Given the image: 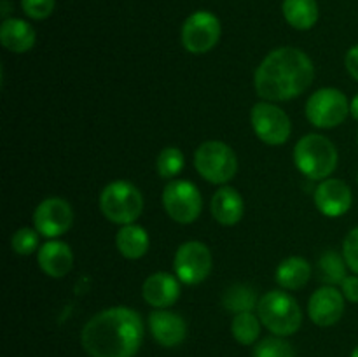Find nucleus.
<instances>
[{
    "instance_id": "4be33fe9",
    "label": "nucleus",
    "mask_w": 358,
    "mask_h": 357,
    "mask_svg": "<svg viewBox=\"0 0 358 357\" xmlns=\"http://www.w3.org/2000/svg\"><path fill=\"white\" fill-rule=\"evenodd\" d=\"M282 10L287 23L296 30H310L320 16L317 0H283Z\"/></svg>"
},
{
    "instance_id": "2f4dec72",
    "label": "nucleus",
    "mask_w": 358,
    "mask_h": 357,
    "mask_svg": "<svg viewBox=\"0 0 358 357\" xmlns=\"http://www.w3.org/2000/svg\"><path fill=\"white\" fill-rule=\"evenodd\" d=\"M345 65H346V70L350 72V76H352L355 80H358V44L353 46V48L346 52Z\"/></svg>"
},
{
    "instance_id": "f704fd0d",
    "label": "nucleus",
    "mask_w": 358,
    "mask_h": 357,
    "mask_svg": "<svg viewBox=\"0 0 358 357\" xmlns=\"http://www.w3.org/2000/svg\"><path fill=\"white\" fill-rule=\"evenodd\" d=\"M357 181H358V175H357Z\"/></svg>"
},
{
    "instance_id": "4468645a",
    "label": "nucleus",
    "mask_w": 358,
    "mask_h": 357,
    "mask_svg": "<svg viewBox=\"0 0 358 357\" xmlns=\"http://www.w3.org/2000/svg\"><path fill=\"white\" fill-rule=\"evenodd\" d=\"M352 189L339 178H325L315 189V205L327 217L345 216L352 209Z\"/></svg>"
},
{
    "instance_id": "423d86ee",
    "label": "nucleus",
    "mask_w": 358,
    "mask_h": 357,
    "mask_svg": "<svg viewBox=\"0 0 358 357\" xmlns=\"http://www.w3.org/2000/svg\"><path fill=\"white\" fill-rule=\"evenodd\" d=\"M194 167L210 184H226L236 175L238 158L227 144L220 140H208L196 150Z\"/></svg>"
},
{
    "instance_id": "412c9836",
    "label": "nucleus",
    "mask_w": 358,
    "mask_h": 357,
    "mask_svg": "<svg viewBox=\"0 0 358 357\" xmlns=\"http://www.w3.org/2000/svg\"><path fill=\"white\" fill-rule=\"evenodd\" d=\"M115 245L126 259H140L149 251V234L138 224H126L115 234Z\"/></svg>"
},
{
    "instance_id": "ddd939ff",
    "label": "nucleus",
    "mask_w": 358,
    "mask_h": 357,
    "mask_svg": "<svg viewBox=\"0 0 358 357\" xmlns=\"http://www.w3.org/2000/svg\"><path fill=\"white\" fill-rule=\"evenodd\" d=\"M308 314L311 321L320 328L334 326L345 314V296L341 290L332 286L320 287L311 294Z\"/></svg>"
},
{
    "instance_id": "6e6552de",
    "label": "nucleus",
    "mask_w": 358,
    "mask_h": 357,
    "mask_svg": "<svg viewBox=\"0 0 358 357\" xmlns=\"http://www.w3.org/2000/svg\"><path fill=\"white\" fill-rule=\"evenodd\" d=\"M163 206L178 224H191L203 210L199 189L189 181H170L163 191Z\"/></svg>"
},
{
    "instance_id": "b1692460",
    "label": "nucleus",
    "mask_w": 358,
    "mask_h": 357,
    "mask_svg": "<svg viewBox=\"0 0 358 357\" xmlns=\"http://www.w3.org/2000/svg\"><path fill=\"white\" fill-rule=\"evenodd\" d=\"M261 318L255 317L254 312H243L236 314L231 324L233 338L241 345H254L261 336Z\"/></svg>"
},
{
    "instance_id": "a211bd4d",
    "label": "nucleus",
    "mask_w": 358,
    "mask_h": 357,
    "mask_svg": "<svg viewBox=\"0 0 358 357\" xmlns=\"http://www.w3.org/2000/svg\"><path fill=\"white\" fill-rule=\"evenodd\" d=\"M37 35L28 21L20 18H7L0 24V42L3 48L16 55L28 52L35 46Z\"/></svg>"
},
{
    "instance_id": "dca6fc26",
    "label": "nucleus",
    "mask_w": 358,
    "mask_h": 357,
    "mask_svg": "<svg viewBox=\"0 0 358 357\" xmlns=\"http://www.w3.org/2000/svg\"><path fill=\"white\" fill-rule=\"evenodd\" d=\"M142 296L150 307L168 308L177 303L180 296V280L166 272H157L147 276L142 286Z\"/></svg>"
},
{
    "instance_id": "9b49d317",
    "label": "nucleus",
    "mask_w": 358,
    "mask_h": 357,
    "mask_svg": "<svg viewBox=\"0 0 358 357\" xmlns=\"http://www.w3.org/2000/svg\"><path fill=\"white\" fill-rule=\"evenodd\" d=\"M173 268L182 284L198 286L212 272V252L203 241H185L175 254Z\"/></svg>"
},
{
    "instance_id": "72a5a7b5",
    "label": "nucleus",
    "mask_w": 358,
    "mask_h": 357,
    "mask_svg": "<svg viewBox=\"0 0 358 357\" xmlns=\"http://www.w3.org/2000/svg\"><path fill=\"white\" fill-rule=\"evenodd\" d=\"M352 357H358V346L352 352Z\"/></svg>"
},
{
    "instance_id": "f8f14e48",
    "label": "nucleus",
    "mask_w": 358,
    "mask_h": 357,
    "mask_svg": "<svg viewBox=\"0 0 358 357\" xmlns=\"http://www.w3.org/2000/svg\"><path fill=\"white\" fill-rule=\"evenodd\" d=\"M73 210L66 200L52 196V198L42 200L34 212L35 230L45 238L62 237L72 227Z\"/></svg>"
},
{
    "instance_id": "bb28decb",
    "label": "nucleus",
    "mask_w": 358,
    "mask_h": 357,
    "mask_svg": "<svg viewBox=\"0 0 358 357\" xmlns=\"http://www.w3.org/2000/svg\"><path fill=\"white\" fill-rule=\"evenodd\" d=\"M254 357H296L292 345L283 336H269L255 345Z\"/></svg>"
},
{
    "instance_id": "cd10ccee",
    "label": "nucleus",
    "mask_w": 358,
    "mask_h": 357,
    "mask_svg": "<svg viewBox=\"0 0 358 357\" xmlns=\"http://www.w3.org/2000/svg\"><path fill=\"white\" fill-rule=\"evenodd\" d=\"M38 241H41V233L31 227H21L10 238V247L16 254L30 255L35 251H38Z\"/></svg>"
},
{
    "instance_id": "7c9ffc66",
    "label": "nucleus",
    "mask_w": 358,
    "mask_h": 357,
    "mask_svg": "<svg viewBox=\"0 0 358 357\" xmlns=\"http://www.w3.org/2000/svg\"><path fill=\"white\" fill-rule=\"evenodd\" d=\"M341 293L345 300L352 301V303H358V275L346 276L341 284Z\"/></svg>"
},
{
    "instance_id": "c756f323",
    "label": "nucleus",
    "mask_w": 358,
    "mask_h": 357,
    "mask_svg": "<svg viewBox=\"0 0 358 357\" xmlns=\"http://www.w3.org/2000/svg\"><path fill=\"white\" fill-rule=\"evenodd\" d=\"M343 255H345L348 268L358 275V226L346 234L345 241H343Z\"/></svg>"
},
{
    "instance_id": "0eeeda50",
    "label": "nucleus",
    "mask_w": 358,
    "mask_h": 357,
    "mask_svg": "<svg viewBox=\"0 0 358 357\" xmlns=\"http://www.w3.org/2000/svg\"><path fill=\"white\" fill-rule=\"evenodd\" d=\"M350 114V102L343 91L336 88H322L306 102V118L317 128H336Z\"/></svg>"
},
{
    "instance_id": "2eb2a0df",
    "label": "nucleus",
    "mask_w": 358,
    "mask_h": 357,
    "mask_svg": "<svg viewBox=\"0 0 358 357\" xmlns=\"http://www.w3.org/2000/svg\"><path fill=\"white\" fill-rule=\"evenodd\" d=\"M149 328L152 338L163 346H177L187 336V324L175 312L161 308L149 315Z\"/></svg>"
},
{
    "instance_id": "9d476101",
    "label": "nucleus",
    "mask_w": 358,
    "mask_h": 357,
    "mask_svg": "<svg viewBox=\"0 0 358 357\" xmlns=\"http://www.w3.org/2000/svg\"><path fill=\"white\" fill-rule=\"evenodd\" d=\"M250 121L255 135L268 146H282L292 133V122L287 112L271 102L255 104L252 108Z\"/></svg>"
},
{
    "instance_id": "a878e982",
    "label": "nucleus",
    "mask_w": 358,
    "mask_h": 357,
    "mask_svg": "<svg viewBox=\"0 0 358 357\" xmlns=\"http://www.w3.org/2000/svg\"><path fill=\"white\" fill-rule=\"evenodd\" d=\"M185 158L178 147H164L157 156V174L163 178H175L184 170Z\"/></svg>"
},
{
    "instance_id": "6ab92c4d",
    "label": "nucleus",
    "mask_w": 358,
    "mask_h": 357,
    "mask_svg": "<svg viewBox=\"0 0 358 357\" xmlns=\"http://www.w3.org/2000/svg\"><path fill=\"white\" fill-rule=\"evenodd\" d=\"M212 216L222 226H234L243 217V198L240 192L229 186H222L219 191H215L212 198Z\"/></svg>"
},
{
    "instance_id": "1a4fd4ad",
    "label": "nucleus",
    "mask_w": 358,
    "mask_h": 357,
    "mask_svg": "<svg viewBox=\"0 0 358 357\" xmlns=\"http://www.w3.org/2000/svg\"><path fill=\"white\" fill-rule=\"evenodd\" d=\"M222 34L220 20L210 10H196L182 24V44L192 55H205L213 49Z\"/></svg>"
},
{
    "instance_id": "39448f33",
    "label": "nucleus",
    "mask_w": 358,
    "mask_h": 357,
    "mask_svg": "<svg viewBox=\"0 0 358 357\" xmlns=\"http://www.w3.org/2000/svg\"><path fill=\"white\" fill-rule=\"evenodd\" d=\"M100 209L110 223L133 224L143 210V196L128 181H114L105 186L100 195Z\"/></svg>"
},
{
    "instance_id": "f3484780",
    "label": "nucleus",
    "mask_w": 358,
    "mask_h": 357,
    "mask_svg": "<svg viewBox=\"0 0 358 357\" xmlns=\"http://www.w3.org/2000/svg\"><path fill=\"white\" fill-rule=\"evenodd\" d=\"M37 262L42 272L51 279H62L72 270V248L62 240H49L37 251Z\"/></svg>"
},
{
    "instance_id": "5701e85b",
    "label": "nucleus",
    "mask_w": 358,
    "mask_h": 357,
    "mask_svg": "<svg viewBox=\"0 0 358 357\" xmlns=\"http://www.w3.org/2000/svg\"><path fill=\"white\" fill-rule=\"evenodd\" d=\"M346 268H348V265L345 261V255L338 254L331 248L325 251L322 258L318 259V275H320L322 282H325L327 286H341L343 280L348 276Z\"/></svg>"
},
{
    "instance_id": "f03ea898",
    "label": "nucleus",
    "mask_w": 358,
    "mask_h": 357,
    "mask_svg": "<svg viewBox=\"0 0 358 357\" xmlns=\"http://www.w3.org/2000/svg\"><path fill=\"white\" fill-rule=\"evenodd\" d=\"M315 66L310 56L297 48H278L269 52L255 70V91L266 102H287L311 86Z\"/></svg>"
},
{
    "instance_id": "20e7f679",
    "label": "nucleus",
    "mask_w": 358,
    "mask_h": 357,
    "mask_svg": "<svg viewBox=\"0 0 358 357\" xmlns=\"http://www.w3.org/2000/svg\"><path fill=\"white\" fill-rule=\"evenodd\" d=\"M257 317L273 335L290 336L301 328L303 312L299 303L289 293L269 290L259 300Z\"/></svg>"
},
{
    "instance_id": "393cba45",
    "label": "nucleus",
    "mask_w": 358,
    "mask_h": 357,
    "mask_svg": "<svg viewBox=\"0 0 358 357\" xmlns=\"http://www.w3.org/2000/svg\"><path fill=\"white\" fill-rule=\"evenodd\" d=\"M224 307L229 312H234V314H243V312H252L259 304L257 294H255L254 289L247 286H238L229 287L226 290L222 298Z\"/></svg>"
},
{
    "instance_id": "473e14b6",
    "label": "nucleus",
    "mask_w": 358,
    "mask_h": 357,
    "mask_svg": "<svg viewBox=\"0 0 358 357\" xmlns=\"http://www.w3.org/2000/svg\"><path fill=\"white\" fill-rule=\"evenodd\" d=\"M350 114L353 115V118L358 121V94L355 98H353L352 102H350Z\"/></svg>"
},
{
    "instance_id": "7ed1b4c3",
    "label": "nucleus",
    "mask_w": 358,
    "mask_h": 357,
    "mask_svg": "<svg viewBox=\"0 0 358 357\" xmlns=\"http://www.w3.org/2000/svg\"><path fill=\"white\" fill-rule=\"evenodd\" d=\"M338 149L334 144L318 133L304 135L294 149V163L301 174L311 181L331 177L338 167Z\"/></svg>"
},
{
    "instance_id": "aec40b11",
    "label": "nucleus",
    "mask_w": 358,
    "mask_h": 357,
    "mask_svg": "<svg viewBox=\"0 0 358 357\" xmlns=\"http://www.w3.org/2000/svg\"><path fill=\"white\" fill-rule=\"evenodd\" d=\"M275 279L280 284V287L287 290L303 289L311 279L310 262L304 258H299V255L283 259L278 268H276Z\"/></svg>"
},
{
    "instance_id": "c85d7f7f",
    "label": "nucleus",
    "mask_w": 358,
    "mask_h": 357,
    "mask_svg": "<svg viewBox=\"0 0 358 357\" xmlns=\"http://www.w3.org/2000/svg\"><path fill=\"white\" fill-rule=\"evenodd\" d=\"M56 0H21V9L30 20L41 21L55 13Z\"/></svg>"
},
{
    "instance_id": "f257e3e1",
    "label": "nucleus",
    "mask_w": 358,
    "mask_h": 357,
    "mask_svg": "<svg viewBox=\"0 0 358 357\" xmlns=\"http://www.w3.org/2000/svg\"><path fill=\"white\" fill-rule=\"evenodd\" d=\"M142 340V317L128 307H112L93 315L80 332V343L91 357H133Z\"/></svg>"
}]
</instances>
